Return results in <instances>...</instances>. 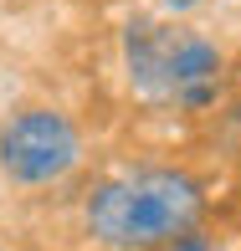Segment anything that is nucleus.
I'll list each match as a JSON object with an SVG mask.
<instances>
[{"label":"nucleus","mask_w":241,"mask_h":251,"mask_svg":"<svg viewBox=\"0 0 241 251\" xmlns=\"http://www.w3.org/2000/svg\"><path fill=\"white\" fill-rule=\"evenodd\" d=\"M123 67L139 93L159 102H185V108L211 102L221 82V51L211 41L180 26H154V21H134L123 31Z\"/></svg>","instance_id":"f03ea898"},{"label":"nucleus","mask_w":241,"mask_h":251,"mask_svg":"<svg viewBox=\"0 0 241 251\" xmlns=\"http://www.w3.org/2000/svg\"><path fill=\"white\" fill-rule=\"evenodd\" d=\"M154 251H221V246L205 241V236H195V231H185V236H175V241H164V246H154Z\"/></svg>","instance_id":"20e7f679"},{"label":"nucleus","mask_w":241,"mask_h":251,"mask_svg":"<svg viewBox=\"0 0 241 251\" xmlns=\"http://www.w3.org/2000/svg\"><path fill=\"white\" fill-rule=\"evenodd\" d=\"M169 10H190V5H200V0H164Z\"/></svg>","instance_id":"39448f33"},{"label":"nucleus","mask_w":241,"mask_h":251,"mask_svg":"<svg viewBox=\"0 0 241 251\" xmlns=\"http://www.w3.org/2000/svg\"><path fill=\"white\" fill-rule=\"evenodd\" d=\"M205 190L180 169H144L93 190L87 231L113 251H154L200 226Z\"/></svg>","instance_id":"f257e3e1"},{"label":"nucleus","mask_w":241,"mask_h":251,"mask_svg":"<svg viewBox=\"0 0 241 251\" xmlns=\"http://www.w3.org/2000/svg\"><path fill=\"white\" fill-rule=\"evenodd\" d=\"M82 159L72 118L56 108H26L0 128V169L16 185H52V179L72 175Z\"/></svg>","instance_id":"7ed1b4c3"}]
</instances>
